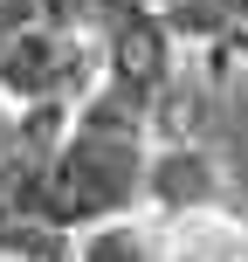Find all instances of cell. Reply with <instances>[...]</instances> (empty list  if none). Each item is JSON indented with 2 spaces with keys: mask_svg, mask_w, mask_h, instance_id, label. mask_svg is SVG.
<instances>
[{
  "mask_svg": "<svg viewBox=\"0 0 248 262\" xmlns=\"http://www.w3.org/2000/svg\"><path fill=\"white\" fill-rule=\"evenodd\" d=\"M145 131L131 124H110L97 111L76 104V124L69 138L49 152L41 166V186H35V221L41 228H104V221H124V207L145 193Z\"/></svg>",
  "mask_w": 248,
  "mask_h": 262,
  "instance_id": "obj_1",
  "label": "cell"
},
{
  "mask_svg": "<svg viewBox=\"0 0 248 262\" xmlns=\"http://www.w3.org/2000/svg\"><path fill=\"white\" fill-rule=\"evenodd\" d=\"M104 69L97 35L62 21H28L14 41H0V97L28 111H69V97H83Z\"/></svg>",
  "mask_w": 248,
  "mask_h": 262,
  "instance_id": "obj_2",
  "label": "cell"
},
{
  "mask_svg": "<svg viewBox=\"0 0 248 262\" xmlns=\"http://www.w3.org/2000/svg\"><path fill=\"white\" fill-rule=\"evenodd\" d=\"M83 262H166V255L152 249V235H145V228L104 221V228H90V235H83Z\"/></svg>",
  "mask_w": 248,
  "mask_h": 262,
  "instance_id": "obj_3",
  "label": "cell"
}]
</instances>
